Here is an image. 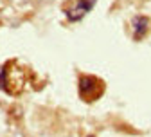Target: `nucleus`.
<instances>
[{
  "label": "nucleus",
  "instance_id": "obj_1",
  "mask_svg": "<svg viewBox=\"0 0 151 137\" xmlns=\"http://www.w3.org/2000/svg\"><path fill=\"white\" fill-rule=\"evenodd\" d=\"M78 88H79V96L85 101H96L101 97L103 90H104V83L103 80L96 76H88V74H81L79 81H78Z\"/></svg>",
  "mask_w": 151,
  "mask_h": 137
},
{
  "label": "nucleus",
  "instance_id": "obj_4",
  "mask_svg": "<svg viewBox=\"0 0 151 137\" xmlns=\"http://www.w3.org/2000/svg\"><path fill=\"white\" fill-rule=\"evenodd\" d=\"M86 137H93V135H86Z\"/></svg>",
  "mask_w": 151,
  "mask_h": 137
},
{
  "label": "nucleus",
  "instance_id": "obj_3",
  "mask_svg": "<svg viewBox=\"0 0 151 137\" xmlns=\"http://www.w3.org/2000/svg\"><path fill=\"white\" fill-rule=\"evenodd\" d=\"M149 24H151L149 18L144 16V14H137V16L131 18V31H133V40L135 42H139L140 38L146 36V33L149 29Z\"/></svg>",
  "mask_w": 151,
  "mask_h": 137
},
{
  "label": "nucleus",
  "instance_id": "obj_2",
  "mask_svg": "<svg viewBox=\"0 0 151 137\" xmlns=\"http://www.w3.org/2000/svg\"><path fill=\"white\" fill-rule=\"evenodd\" d=\"M97 0H76L72 7H65L63 13L68 22H81L83 18L93 9Z\"/></svg>",
  "mask_w": 151,
  "mask_h": 137
}]
</instances>
